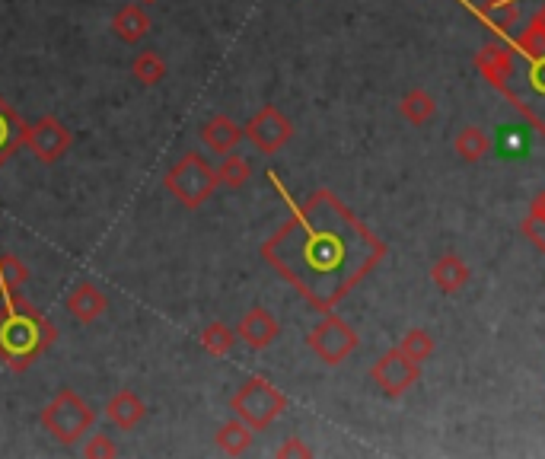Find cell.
Segmentation results:
<instances>
[{"instance_id": "6da1fadb", "label": "cell", "mask_w": 545, "mask_h": 459, "mask_svg": "<svg viewBox=\"0 0 545 459\" xmlns=\"http://www.w3.org/2000/svg\"><path fill=\"white\" fill-rule=\"evenodd\" d=\"M268 179L287 198L278 176ZM262 259L316 313H332L386 259V243L335 192L316 189L303 204L291 201V217L262 243Z\"/></svg>"}, {"instance_id": "8fae6325", "label": "cell", "mask_w": 545, "mask_h": 459, "mask_svg": "<svg viewBox=\"0 0 545 459\" xmlns=\"http://www.w3.org/2000/svg\"><path fill=\"white\" fill-rule=\"evenodd\" d=\"M278 335H281V322L271 316L265 306H252V310H246L240 326H236V338L252 351H265L268 345H275Z\"/></svg>"}, {"instance_id": "f546056e", "label": "cell", "mask_w": 545, "mask_h": 459, "mask_svg": "<svg viewBox=\"0 0 545 459\" xmlns=\"http://www.w3.org/2000/svg\"><path fill=\"white\" fill-rule=\"evenodd\" d=\"M141 4H160V0H141Z\"/></svg>"}, {"instance_id": "e0dca14e", "label": "cell", "mask_w": 545, "mask_h": 459, "mask_svg": "<svg viewBox=\"0 0 545 459\" xmlns=\"http://www.w3.org/2000/svg\"><path fill=\"white\" fill-rule=\"evenodd\" d=\"M469 278H472V271L456 252L440 255V259L431 265V281L440 294H459L469 284Z\"/></svg>"}, {"instance_id": "5bb4252c", "label": "cell", "mask_w": 545, "mask_h": 459, "mask_svg": "<svg viewBox=\"0 0 545 459\" xmlns=\"http://www.w3.org/2000/svg\"><path fill=\"white\" fill-rule=\"evenodd\" d=\"M106 418L118 431H134L147 418V405L134 389H118V393L106 402Z\"/></svg>"}, {"instance_id": "2e32d148", "label": "cell", "mask_w": 545, "mask_h": 459, "mask_svg": "<svg viewBox=\"0 0 545 459\" xmlns=\"http://www.w3.org/2000/svg\"><path fill=\"white\" fill-rule=\"evenodd\" d=\"M243 138H246L243 128L236 125L230 115H214L201 125V141L208 144L214 153H220V157H224V153H233Z\"/></svg>"}, {"instance_id": "f1b7e54d", "label": "cell", "mask_w": 545, "mask_h": 459, "mask_svg": "<svg viewBox=\"0 0 545 459\" xmlns=\"http://www.w3.org/2000/svg\"><path fill=\"white\" fill-rule=\"evenodd\" d=\"M275 456H278V459H291V456H300V459H306V456H313V450L306 447L300 437H287L284 444L275 450Z\"/></svg>"}, {"instance_id": "277c9868", "label": "cell", "mask_w": 545, "mask_h": 459, "mask_svg": "<svg viewBox=\"0 0 545 459\" xmlns=\"http://www.w3.org/2000/svg\"><path fill=\"white\" fill-rule=\"evenodd\" d=\"M96 424V412L90 402L77 396L74 389H58V396L42 408V428L58 440L61 447H74Z\"/></svg>"}, {"instance_id": "4dcf8cb0", "label": "cell", "mask_w": 545, "mask_h": 459, "mask_svg": "<svg viewBox=\"0 0 545 459\" xmlns=\"http://www.w3.org/2000/svg\"><path fill=\"white\" fill-rule=\"evenodd\" d=\"M4 163H7V160H0V166H4Z\"/></svg>"}, {"instance_id": "30bf717a", "label": "cell", "mask_w": 545, "mask_h": 459, "mask_svg": "<svg viewBox=\"0 0 545 459\" xmlns=\"http://www.w3.org/2000/svg\"><path fill=\"white\" fill-rule=\"evenodd\" d=\"M74 144V134L64 122H58L55 115H42L39 122H32L26 131V147L32 150V157L39 163H58Z\"/></svg>"}, {"instance_id": "4fadbf2b", "label": "cell", "mask_w": 545, "mask_h": 459, "mask_svg": "<svg viewBox=\"0 0 545 459\" xmlns=\"http://www.w3.org/2000/svg\"><path fill=\"white\" fill-rule=\"evenodd\" d=\"M106 310H109V297L90 281H80L71 291V297H67V313H71L80 326H93Z\"/></svg>"}, {"instance_id": "484cf974", "label": "cell", "mask_w": 545, "mask_h": 459, "mask_svg": "<svg viewBox=\"0 0 545 459\" xmlns=\"http://www.w3.org/2000/svg\"><path fill=\"white\" fill-rule=\"evenodd\" d=\"M249 176H252V166L243 157L224 153V160H220V166H217V182L224 185V189H243Z\"/></svg>"}, {"instance_id": "7c38bea8", "label": "cell", "mask_w": 545, "mask_h": 459, "mask_svg": "<svg viewBox=\"0 0 545 459\" xmlns=\"http://www.w3.org/2000/svg\"><path fill=\"white\" fill-rule=\"evenodd\" d=\"M520 4L523 0H485V4L472 7L469 0H463V7L475 16V20H482L495 36H510L520 20Z\"/></svg>"}, {"instance_id": "603a6c76", "label": "cell", "mask_w": 545, "mask_h": 459, "mask_svg": "<svg viewBox=\"0 0 545 459\" xmlns=\"http://www.w3.org/2000/svg\"><path fill=\"white\" fill-rule=\"evenodd\" d=\"M29 281V268L16 259L13 252H4L0 255V297H13V294H20L23 287Z\"/></svg>"}, {"instance_id": "5b68a950", "label": "cell", "mask_w": 545, "mask_h": 459, "mask_svg": "<svg viewBox=\"0 0 545 459\" xmlns=\"http://www.w3.org/2000/svg\"><path fill=\"white\" fill-rule=\"evenodd\" d=\"M230 412L246 421L252 431H268L287 412V396L268 377H249L233 393Z\"/></svg>"}, {"instance_id": "7402d4cb", "label": "cell", "mask_w": 545, "mask_h": 459, "mask_svg": "<svg viewBox=\"0 0 545 459\" xmlns=\"http://www.w3.org/2000/svg\"><path fill=\"white\" fill-rule=\"evenodd\" d=\"M169 74V64L160 51H141L138 58L131 61V77L141 83V87H157Z\"/></svg>"}, {"instance_id": "83f0119b", "label": "cell", "mask_w": 545, "mask_h": 459, "mask_svg": "<svg viewBox=\"0 0 545 459\" xmlns=\"http://www.w3.org/2000/svg\"><path fill=\"white\" fill-rule=\"evenodd\" d=\"M83 456H87V459H96V456L112 459V456H118V447L112 444L109 437H90L87 447H83Z\"/></svg>"}, {"instance_id": "1f68e13d", "label": "cell", "mask_w": 545, "mask_h": 459, "mask_svg": "<svg viewBox=\"0 0 545 459\" xmlns=\"http://www.w3.org/2000/svg\"><path fill=\"white\" fill-rule=\"evenodd\" d=\"M456 4H463V0H456Z\"/></svg>"}, {"instance_id": "52a82bcc", "label": "cell", "mask_w": 545, "mask_h": 459, "mask_svg": "<svg viewBox=\"0 0 545 459\" xmlns=\"http://www.w3.org/2000/svg\"><path fill=\"white\" fill-rule=\"evenodd\" d=\"M306 345H310V351L319 357L322 364L338 367L357 351L361 335H357V329L351 326V322H345L342 316L322 313V319L310 329V335H306Z\"/></svg>"}, {"instance_id": "4316f807", "label": "cell", "mask_w": 545, "mask_h": 459, "mask_svg": "<svg viewBox=\"0 0 545 459\" xmlns=\"http://www.w3.org/2000/svg\"><path fill=\"white\" fill-rule=\"evenodd\" d=\"M399 348L412 357V361H418V364H424V361H431V354H434V335L431 332H424V329H412V332H405L402 335V342H399Z\"/></svg>"}, {"instance_id": "9a60e30c", "label": "cell", "mask_w": 545, "mask_h": 459, "mask_svg": "<svg viewBox=\"0 0 545 459\" xmlns=\"http://www.w3.org/2000/svg\"><path fill=\"white\" fill-rule=\"evenodd\" d=\"M26 131L29 122L16 112V106H10L7 96H0V160H10L26 144Z\"/></svg>"}, {"instance_id": "cb8c5ba5", "label": "cell", "mask_w": 545, "mask_h": 459, "mask_svg": "<svg viewBox=\"0 0 545 459\" xmlns=\"http://www.w3.org/2000/svg\"><path fill=\"white\" fill-rule=\"evenodd\" d=\"M198 342H201V348L208 351V354L224 357V354L233 351V345L240 342V338H236V329H230L227 322H208V326L201 329Z\"/></svg>"}, {"instance_id": "7a4b0ae2", "label": "cell", "mask_w": 545, "mask_h": 459, "mask_svg": "<svg viewBox=\"0 0 545 459\" xmlns=\"http://www.w3.org/2000/svg\"><path fill=\"white\" fill-rule=\"evenodd\" d=\"M475 67L545 138V4L530 16L523 32L482 45Z\"/></svg>"}, {"instance_id": "44dd1931", "label": "cell", "mask_w": 545, "mask_h": 459, "mask_svg": "<svg viewBox=\"0 0 545 459\" xmlns=\"http://www.w3.org/2000/svg\"><path fill=\"white\" fill-rule=\"evenodd\" d=\"M399 112L408 125H428L437 115V99L428 90H408L399 102Z\"/></svg>"}, {"instance_id": "ffe728a7", "label": "cell", "mask_w": 545, "mask_h": 459, "mask_svg": "<svg viewBox=\"0 0 545 459\" xmlns=\"http://www.w3.org/2000/svg\"><path fill=\"white\" fill-rule=\"evenodd\" d=\"M453 150H456V157H459V160H466V163H482V160L488 157V150H491V138H488V131H485V128H479V125H466L463 131L456 134Z\"/></svg>"}, {"instance_id": "9c48e42d", "label": "cell", "mask_w": 545, "mask_h": 459, "mask_svg": "<svg viewBox=\"0 0 545 459\" xmlns=\"http://www.w3.org/2000/svg\"><path fill=\"white\" fill-rule=\"evenodd\" d=\"M243 134L259 153H265V157H275V153L294 138V122L278 106H262L246 122Z\"/></svg>"}, {"instance_id": "d4e9b609", "label": "cell", "mask_w": 545, "mask_h": 459, "mask_svg": "<svg viewBox=\"0 0 545 459\" xmlns=\"http://www.w3.org/2000/svg\"><path fill=\"white\" fill-rule=\"evenodd\" d=\"M520 230H523L526 240H530L545 255V192L533 198V204H530V211H526Z\"/></svg>"}, {"instance_id": "8992f818", "label": "cell", "mask_w": 545, "mask_h": 459, "mask_svg": "<svg viewBox=\"0 0 545 459\" xmlns=\"http://www.w3.org/2000/svg\"><path fill=\"white\" fill-rule=\"evenodd\" d=\"M163 185H166V192L189 211H198L201 204L220 189L217 169L208 166V160H204L201 153H185V157L163 176Z\"/></svg>"}, {"instance_id": "ac0fdd59", "label": "cell", "mask_w": 545, "mask_h": 459, "mask_svg": "<svg viewBox=\"0 0 545 459\" xmlns=\"http://www.w3.org/2000/svg\"><path fill=\"white\" fill-rule=\"evenodd\" d=\"M150 29H153V23H150V16H147V10L141 4H125L122 10L112 16V32L125 45L144 42L150 36Z\"/></svg>"}, {"instance_id": "ba28073f", "label": "cell", "mask_w": 545, "mask_h": 459, "mask_svg": "<svg viewBox=\"0 0 545 459\" xmlns=\"http://www.w3.org/2000/svg\"><path fill=\"white\" fill-rule=\"evenodd\" d=\"M370 380L380 386V393L389 399L405 396L421 380V364L412 361L402 348H389L377 357V364L370 367Z\"/></svg>"}, {"instance_id": "3957f363", "label": "cell", "mask_w": 545, "mask_h": 459, "mask_svg": "<svg viewBox=\"0 0 545 459\" xmlns=\"http://www.w3.org/2000/svg\"><path fill=\"white\" fill-rule=\"evenodd\" d=\"M58 342V329L36 303L13 294L0 306V361L13 373H26Z\"/></svg>"}, {"instance_id": "d6986e66", "label": "cell", "mask_w": 545, "mask_h": 459, "mask_svg": "<svg viewBox=\"0 0 545 459\" xmlns=\"http://www.w3.org/2000/svg\"><path fill=\"white\" fill-rule=\"evenodd\" d=\"M252 437L255 431L249 428L246 421L240 418H230L227 424H220L217 434H214V447L220 453H227V456H243L249 447H252Z\"/></svg>"}]
</instances>
